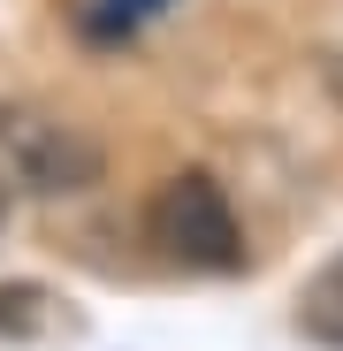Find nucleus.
I'll return each mask as SVG.
<instances>
[{
    "label": "nucleus",
    "instance_id": "nucleus-4",
    "mask_svg": "<svg viewBox=\"0 0 343 351\" xmlns=\"http://www.w3.org/2000/svg\"><path fill=\"white\" fill-rule=\"evenodd\" d=\"M320 84H328V99L343 107V46H335V53H328V62H320Z\"/></svg>",
    "mask_w": 343,
    "mask_h": 351
},
{
    "label": "nucleus",
    "instance_id": "nucleus-5",
    "mask_svg": "<svg viewBox=\"0 0 343 351\" xmlns=\"http://www.w3.org/2000/svg\"><path fill=\"white\" fill-rule=\"evenodd\" d=\"M0 221H8V184H0Z\"/></svg>",
    "mask_w": 343,
    "mask_h": 351
},
{
    "label": "nucleus",
    "instance_id": "nucleus-1",
    "mask_svg": "<svg viewBox=\"0 0 343 351\" xmlns=\"http://www.w3.org/2000/svg\"><path fill=\"white\" fill-rule=\"evenodd\" d=\"M99 138H84L69 114L46 107H0V184L31 191V199H77L99 184Z\"/></svg>",
    "mask_w": 343,
    "mask_h": 351
},
{
    "label": "nucleus",
    "instance_id": "nucleus-2",
    "mask_svg": "<svg viewBox=\"0 0 343 351\" xmlns=\"http://www.w3.org/2000/svg\"><path fill=\"white\" fill-rule=\"evenodd\" d=\"M145 237L160 245V260L199 267V275L244 267V221H237V206H229V191L214 184V176H199V168L191 176H168V184L153 191Z\"/></svg>",
    "mask_w": 343,
    "mask_h": 351
},
{
    "label": "nucleus",
    "instance_id": "nucleus-3",
    "mask_svg": "<svg viewBox=\"0 0 343 351\" xmlns=\"http://www.w3.org/2000/svg\"><path fill=\"white\" fill-rule=\"evenodd\" d=\"M160 8H168V0H92V8H84V38L114 46V38H130V31H145V23H153Z\"/></svg>",
    "mask_w": 343,
    "mask_h": 351
}]
</instances>
